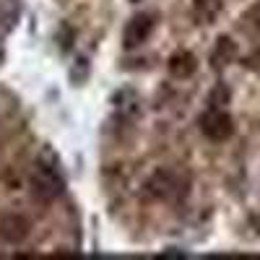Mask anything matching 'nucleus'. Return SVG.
<instances>
[{
  "label": "nucleus",
  "mask_w": 260,
  "mask_h": 260,
  "mask_svg": "<svg viewBox=\"0 0 260 260\" xmlns=\"http://www.w3.org/2000/svg\"><path fill=\"white\" fill-rule=\"evenodd\" d=\"M31 187H34V195H39L42 201H55L62 195V187H65V180L57 172L55 164H37L34 172H31Z\"/></svg>",
  "instance_id": "f257e3e1"
},
{
  "label": "nucleus",
  "mask_w": 260,
  "mask_h": 260,
  "mask_svg": "<svg viewBox=\"0 0 260 260\" xmlns=\"http://www.w3.org/2000/svg\"><path fill=\"white\" fill-rule=\"evenodd\" d=\"M201 130L211 141H226L234 133V120L224 110H219V107H211V110L201 117Z\"/></svg>",
  "instance_id": "f03ea898"
},
{
  "label": "nucleus",
  "mask_w": 260,
  "mask_h": 260,
  "mask_svg": "<svg viewBox=\"0 0 260 260\" xmlns=\"http://www.w3.org/2000/svg\"><path fill=\"white\" fill-rule=\"evenodd\" d=\"M154 26H156L154 13H141V16H133V18L127 21V26H125V34H122V45H125L127 50L141 47L143 42L151 37Z\"/></svg>",
  "instance_id": "7ed1b4c3"
},
{
  "label": "nucleus",
  "mask_w": 260,
  "mask_h": 260,
  "mask_svg": "<svg viewBox=\"0 0 260 260\" xmlns=\"http://www.w3.org/2000/svg\"><path fill=\"white\" fill-rule=\"evenodd\" d=\"M29 237V221L24 216H6L0 221V240L8 245H18Z\"/></svg>",
  "instance_id": "20e7f679"
},
{
  "label": "nucleus",
  "mask_w": 260,
  "mask_h": 260,
  "mask_svg": "<svg viewBox=\"0 0 260 260\" xmlns=\"http://www.w3.org/2000/svg\"><path fill=\"white\" fill-rule=\"evenodd\" d=\"M198 68V60L192 52H175L169 57V73L175 78H190Z\"/></svg>",
  "instance_id": "39448f33"
},
{
  "label": "nucleus",
  "mask_w": 260,
  "mask_h": 260,
  "mask_svg": "<svg viewBox=\"0 0 260 260\" xmlns=\"http://www.w3.org/2000/svg\"><path fill=\"white\" fill-rule=\"evenodd\" d=\"M234 57H237V45H234L229 37H221L219 45H216V50H213V55H211L213 65H216V68H221V65L232 62Z\"/></svg>",
  "instance_id": "423d86ee"
},
{
  "label": "nucleus",
  "mask_w": 260,
  "mask_h": 260,
  "mask_svg": "<svg viewBox=\"0 0 260 260\" xmlns=\"http://www.w3.org/2000/svg\"><path fill=\"white\" fill-rule=\"evenodd\" d=\"M226 102H229V91L224 89V86H216V89L211 91V96H208V104H211V107H219V110H221Z\"/></svg>",
  "instance_id": "0eeeda50"
},
{
  "label": "nucleus",
  "mask_w": 260,
  "mask_h": 260,
  "mask_svg": "<svg viewBox=\"0 0 260 260\" xmlns=\"http://www.w3.org/2000/svg\"><path fill=\"white\" fill-rule=\"evenodd\" d=\"M133 3H138V0H133Z\"/></svg>",
  "instance_id": "6e6552de"
}]
</instances>
